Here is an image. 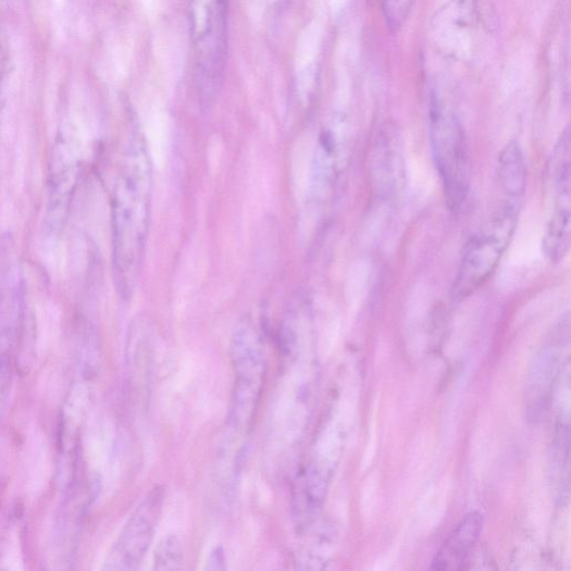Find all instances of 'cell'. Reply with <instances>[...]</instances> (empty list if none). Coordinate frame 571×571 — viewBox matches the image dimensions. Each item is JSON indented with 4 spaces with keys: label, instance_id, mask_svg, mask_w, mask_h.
Wrapping results in <instances>:
<instances>
[{
    "label": "cell",
    "instance_id": "6da1fadb",
    "mask_svg": "<svg viewBox=\"0 0 571 571\" xmlns=\"http://www.w3.org/2000/svg\"><path fill=\"white\" fill-rule=\"evenodd\" d=\"M152 166L146 144L128 145L113 199V262L119 289L134 291L149 234Z\"/></svg>",
    "mask_w": 571,
    "mask_h": 571
},
{
    "label": "cell",
    "instance_id": "7a4b0ae2",
    "mask_svg": "<svg viewBox=\"0 0 571 571\" xmlns=\"http://www.w3.org/2000/svg\"><path fill=\"white\" fill-rule=\"evenodd\" d=\"M196 84L203 104L222 89L228 51L229 0H190Z\"/></svg>",
    "mask_w": 571,
    "mask_h": 571
},
{
    "label": "cell",
    "instance_id": "3957f363",
    "mask_svg": "<svg viewBox=\"0 0 571 571\" xmlns=\"http://www.w3.org/2000/svg\"><path fill=\"white\" fill-rule=\"evenodd\" d=\"M430 138L434 163L451 211L461 209L470 191L472 166L463 126L456 113L434 99L430 111Z\"/></svg>",
    "mask_w": 571,
    "mask_h": 571
},
{
    "label": "cell",
    "instance_id": "277c9868",
    "mask_svg": "<svg viewBox=\"0 0 571 571\" xmlns=\"http://www.w3.org/2000/svg\"><path fill=\"white\" fill-rule=\"evenodd\" d=\"M517 225V206L505 204L466 245L454 295L463 299L485 285L499 266Z\"/></svg>",
    "mask_w": 571,
    "mask_h": 571
},
{
    "label": "cell",
    "instance_id": "5b68a950",
    "mask_svg": "<svg viewBox=\"0 0 571 571\" xmlns=\"http://www.w3.org/2000/svg\"><path fill=\"white\" fill-rule=\"evenodd\" d=\"M231 358L235 374L232 421L245 429L252 422L266 373L265 349L250 323H241L234 331Z\"/></svg>",
    "mask_w": 571,
    "mask_h": 571
},
{
    "label": "cell",
    "instance_id": "8992f818",
    "mask_svg": "<svg viewBox=\"0 0 571 571\" xmlns=\"http://www.w3.org/2000/svg\"><path fill=\"white\" fill-rule=\"evenodd\" d=\"M165 502V489L156 486L127 518L112 546L104 570H137L144 562L158 530Z\"/></svg>",
    "mask_w": 571,
    "mask_h": 571
},
{
    "label": "cell",
    "instance_id": "52a82bcc",
    "mask_svg": "<svg viewBox=\"0 0 571 571\" xmlns=\"http://www.w3.org/2000/svg\"><path fill=\"white\" fill-rule=\"evenodd\" d=\"M479 21V0H449L431 21V39L448 58L469 61L474 53Z\"/></svg>",
    "mask_w": 571,
    "mask_h": 571
},
{
    "label": "cell",
    "instance_id": "ba28073f",
    "mask_svg": "<svg viewBox=\"0 0 571 571\" xmlns=\"http://www.w3.org/2000/svg\"><path fill=\"white\" fill-rule=\"evenodd\" d=\"M483 526V517L477 511L468 513L438 550L432 561L433 570L463 569L468 563Z\"/></svg>",
    "mask_w": 571,
    "mask_h": 571
},
{
    "label": "cell",
    "instance_id": "9c48e42d",
    "mask_svg": "<svg viewBox=\"0 0 571 571\" xmlns=\"http://www.w3.org/2000/svg\"><path fill=\"white\" fill-rule=\"evenodd\" d=\"M555 201V210L543 239V250L553 263H559L568 256L571 245V201Z\"/></svg>",
    "mask_w": 571,
    "mask_h": 571
},
{
    "label": "cell",
    "instance_id": "30bf717a",
    "mask_svg": "<svg viewBox=\"0 0 571 571\" xmlns=\"http://www.w3.org/2000/svg\"><path fill=\"white\" fill-rule=\"evenodd\" d=\"M498 177L509 201H518L526 187V165L523 152L517 142L508 144L498 158Z\"/></svg>",
    "mask_w": 571,
    "mask_h": 571
},
{
    "label": "cell",
    "instance_id": "8fae6325",
    "mask_svg": "<svg viewBox=\"0 0 571 571\" xmlns=\"http://www.w3.org/2000/svg\"><path fill=\"white\" fill-rule=\"evenodd\" d=\"M185 551L183 542L178 536L169 535L157 546L153 556V569L181 570L184 568Z\"/></svg>",
    "mask_w": 571,
    "mask_h": 571
},
{
    "label": "cell",
    "instance_id": "7c38bea8",
    "mask_svg": "<svg viewBox=\"0 0 571 571\" xmlns=\"http://www.w3.org/2000/svg\"><path fill=\"white\" fill-rule=\"evenodd\" d=\"M415 0H382L383 12L388 27L397 30L408 20Z\"/></svg>",
    "mask_w": 571,
    "mask_h": 571
},
{
    "label": "cell",
    "instance_id": "4fadbf2b",
    "mask_svg": "<svg viewBox=\"0 0 571 571\" xmlns=\"http://www.w3.org/2000/svg\"><path fill=\"white\" fill-rule=\"evenodd\" d=\"M226 562L225 554L223 551H219V548L212 551L209 559V566L210 569L213 563H216L215 569H224L222 564Z\"/></svg>",
    "mask_w": 571,
    "mask_h": 571
},
{
    "label": "cell",
    "instance_id": "5bb4252c",
    "mask_svg": "<svg viewBox=\"0 0 571 571\" xmlns=\"http://www.w3.org/2000/svg\"><path fill=\"white\" fill-rule=\"evenodd\" d=\"M10 369L8 362H0V395H2L8 386Z\"/></svg>",
    "mask_w": 571,
    "mask_h": 571
}]
</instances>
